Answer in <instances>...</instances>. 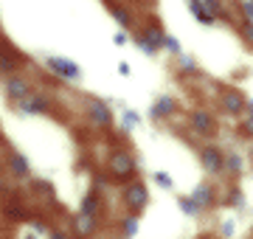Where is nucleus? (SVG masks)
<instances>
[{
	"instance_id": "obj_8",
	"label": "nucleus",
	"mask_w": 253,
	"mask_h": 239,
	"mask_svg": "<svg viewBox=\"0 0 253 239\" xmlns=\"http://www.w3.org/2000/svg\"><path fill=\"white\" fill-rule=\"evenodd\" d=\"M20 107H23L26 113H45L48 110V101L45 99H28V96H26V101H23Z\"/></svg>"
},
{
	"instance_id": "obj_2",
	"label": "nucleus",
	"mask_w": 253,
	"mask_h": 239,
	"mask_svg": "<svg viewBox=\"0 0 253 239\" xmlns=\"http://www.w3.org/2000/svg\"><path fill=\"white\" fill-rule=\"evenodd\" d=\"M113 172H116V175H132V172H135V160L126 155V152H118V155L113 158Z\"/></svg>"
},
{
	"instance_id": "obj_3",
	"label": "nucleus",
	"mask_w": 253,
	"mask_h": 239,
	"mask_svg": "<svg viewBox=\"0 0 253 239\" xmlns=\"http://www.w3.org/2000/svg\"><path fill=\"white\" fill-rule=\"evenodd\" d=\"M203 163H206L211 172H222V166H225V163H222V155H219L214 147L203 149Z\"/></svg>"
},
{
	"instance_id": "obj_19",
	"label": "nucleus",
	"mask_w": 253,
	"mask_h": 239,
	"mask_svg": "<svg viewBox=\"0 0 253 239\" xmlns=\"http://www.w3.org/2000/svg\"><path fill=\"white\" fill-rule=\"evenodd\" d=\"M245 129H248V132L253 135V119H248V121H245Z\"/></svg>"
},
{
	"instance_id": "obj_13",
	"label": "nucleus",
	"mask_w": 253,
	"mask_h": 239,
	"mask_svg": "<svg viewBox=\"0 0 253 239\" xmlns=\"http://www.w3.org/2000/svg\"><path fill=\"white\" fill-rule=\"evenodd\" d=\"M194 200H197V205H206V202L211 200V194H208V189H197V192H194Z\"/></svg>"
},
{
	"instance_id": "obj_16",
	"label": "nucleus",
	"mask_w": 253,
	"mask_h": 239,
	"mask_svg": "<svg viewBox=\"0 0 253 239\" xmlns=\"http://www.w3.org/2000/svg\"><path fill=\"white\" fill-rule=\"evenodd\" d=\"M180 205H183V211H197V205L191 200H180Z\"/></svg>"
},
{
	"instance_id": "obj_11",
	"label": "nucleus",
	"mask_w": 253,
	"mask_h": 239,
	"mask_svg": "<svg viewBox=\"0 0 253 239\" xmlns=\"http://www.w3.org/2000/svg\"><path fill=\"white\" fill-rule=\"evenodd\" d=\"M242 104H245V101H242V96H236V93L225 96V107H228L231 113H239V110H242Z\"/></svg>"
},
{
	"instance_id": "obj_12",
	"label": "nucleus",
	"mask_w": 253,
	"mask_h": 239,
	"mask_svg": "<svg viewBox=\"0 0 253 239\" xmlns=\"http://www.w3.org/2000/svg\"><path fill=\"white\" fill-rule=\"evenodd\" d=\"M155 116H166V113H172V99H161L158 104H155Z\"/></svg>"
},
{
	"instance_id": "obj_17",
	"label": "nucleus",
	"mask_w": 253,
	"mask_h": 239,
	"mask_svg": "<svg viewBox=\"0 0 253 239\" xmlns=\"http://www.w3.org/2000/svg\"><path fill=\"white\" fill-rule=\"evenodd\" d=\"M180 65H183V68H194V62H191L189 56H180Z\"/></svg>"
},
{
	"instance_id": "obj_20",
	"label": "nucleus",
	"mask_w": 253,
	"mask_h": 239,
	"mask_svg": "<svg viewBox=\"0 0 253 239\" xmlns=\"http://www.w3.org/2000/svg\"><path fill=\"white\" fill-rule=\"evenodd\" d=\"M248 107H251V113H253V101H251V104H248Z\"/></svg>"
},
{
	"instance_id": "obj_9",
	"label": "nucleus",
	"mask_w": 253,
	"mask_h": 239,
	"mask_svg": "<svg viewBox=\"0 0 253 239\" xmlns=\"http://www.w3.org/2000/svg\"><path fill=\"white\" fill-rule=\"evenodd\" d=\"M194 127H197L200 132H211V129H214V119H211L208 113H194Z\"/></svg>"
},
{
	"instance_id": "obj_5",
	"label": "nucleus",
	"mask_w": 253,
	"mask_h": 239,
	"mask_svg": "<svg viewBox=\"0 0 253 239\" xmlns=\"http://www.w3.org/2000/svg\"><path fill=\"white\" fill-rule=\"evenodd\" d=\"M90 116L99 121L101 127H110V121H113V119H110V110L101 104V101H90Z\"/></svg>"
},
{
	"instance_id": "obj_10",
	"label": "nucleus",
	"mask_w": 253,
	"mask_h": 239,
	"mask_svg": "<svg viewBox=\"0 0 253 239\" xmlns=\"http://www.w3.org/2000/svg\"><path fill=\"white\" fill-rule=\"evenodd\" d=\"M11 172L20 175V177H26L28 175V160L23 155H14V158H11Z\"/></svg>"
},
{
	"instance_id": "obj_4",
	"label": "nucleus",
	"mask_w": 253,
	"mask_h": 239,
	"mask_svg": "<svg viewBox=\"0 0 253 239\" xmlns=\"http://www.w3.org/2000/svg\"><path fill=\"white\" fill-rule=\"evenodd\" d=\"M6 90H9L11 99H26L28 96V84L23 82V79H17V76H11V79H6Z\"/></svg>"
},
{
	"instance_id": "obj_14",
	"label": "nucleus",
	"mask_w": 253,
	"mask_h": 239,
	"mask_svg": "<svg viewBox=\"0 0 253 239\" xmlns=\"http://www.w3.org/2000/svg\"><path fill=\"white\" fill-rule=\"evenodd\" d=\"M155 180H158L161 186H166V189H172V177H169V175H163V172H161V175H155Z\"/></svg>"
},
{
	"instance_id": "obj_6",
	"label": "nucleus",
	"mask_w": 253,
	"mask_h": 239,
	"mask_svg": "<svg viewBox=\"0 0 253 239\" xmlns=\"http://www.w3.org/2000/svg\"><path fill=\"white\" fill-rule=\"evenodd\" d=\"M126 202L132 205V211H138L141 205L146 202V192H144V186H132L129 192H126Z\"/></svg>"
},
{
	"instance_id": "obj_1",
	"label": "nucleus",
	"mask_w": 253,
	"mask_h": 239,
	"mask_svg": "<svg viewBox=\"0 0 253 239\" xmlns=\"http://www.w3.org/2000/svg\"><path fill=\"white\" fill-rule=\"evenodd\" d=\"M45 65L51 68V71H56L59 76H65V79H73V82L82 76V71L76 68V65H73V62H65V59H59V56H48Z\"/></svg>"
},
{
	"instance_id": "obj_15",
	"label": "nucleus",
	"mask_w": 253,
	"mask_h": 239,
	"mask_svg": "<svg viewBox=\"0 0 253 239\" xmlns=\"http://www.w3.org/2000/svg\"><path fill=\"white\" fill-rule=\"evenodd\" d=\"M116 20L118 23H124V26H129V14H126L124 9H116Z\"/></svg>"
},
{
	"instance_id": "obj_18",
	"label": "nucleus",
	"mask_w": 253,
	"mask_h": 239,
	"mask_svg": "<svg viewBox=\"0 0 253 239\" xmlns=\"http://www.w3.org/2000/svg\"><path fill=\"white\" fill-rule=\"evenodd\" d=\"M245 37H248V40L253 42V26H248V28H245Z\"/></svg>"
},
{
	"instance_id": "obj_7",
	"label": "nucleus",
	"mask_w": 253,
	"mask_h": 239,
	"mask_svg": "<svg viewBox=\"0 0 253 239\" xmlns=\"http://www.w3.org/2000/svg\"><path fill=\"white\" fill-rule=\"evenodd\" d=\"M17 65H20V56L11 54V48L0 45V71H14Z\"/></svg>"
}]
</instances>
